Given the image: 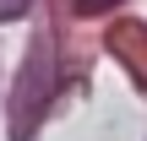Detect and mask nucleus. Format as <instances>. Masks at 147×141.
Masks as SVG:
<instances>
[{
    "mask_svg": "<svg viewBox=\"0 0 147 141\" xmlns=\"http://www.w3.org/2000/svg\"><path fill=\"white\" fill-rule=\"evenodd\" d=\"M27 11V0H0V22H11V16H22Z\"/></svg>",
    "mask_w": 147,
    "mask_h": 141,
    "instance_id": "2",
    "label": "nucleus"
},
{
    "mask_svg": "<svg viewBox=\"0 0 147 141\" xmlns=\"http://www.w3.org/2000/svg\"><path fill=\"white\" fill-rule=\"evenodd\" d=\"M115 5H120V0H76L82 16H98V11H115Z\"/></svg>",
    "mask_w": 147,
    "mask_h": 141,
    "instance_id": "1",
    "label": "nucleus"
}]
</instances>
